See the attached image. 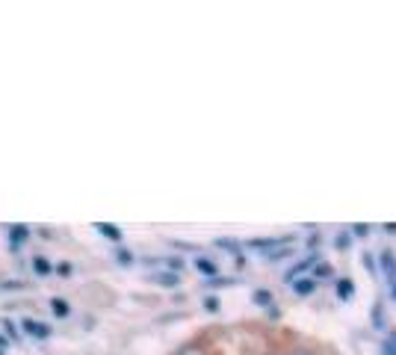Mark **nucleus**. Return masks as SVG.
<instances>
[{
    "instance_id": "obj_3",
    "label": "nucleus",
    "mask_w": 396,
    "mask_h": 355,
    "mask_svg": "<svg viewBox=\"0 0 396 355\" xmlns=\"http://www.w3.org/2000/svg\"><path fill=\"white\" fill-rule=\"evenodd\" d=\"M195 269L202 272L204 279H210V282L216 279V272H219V267H216V264H213L210 258H204V254H198V258H195Z\"/></svg>"
},
{
    "instance_id": "obj_11",
    "label": "nucleus",
    "mask_w": 396,
    "mask_h": 355,
    "mask_svg": "<svg viewBox=\"0 0 396 355\" xmlns=\"http://www.w3.org/2000/svg\"><path fill=\"white\" fill-rule=\"evenodd\" d=\"M254 305H261V308H269L272 305V293L269 290H254Z\"/></svg>"
},
{
    "instance_id": "obj_18",
    "label": "nucleus",
    "mask_w": 396,
    "mask_h": 355,
    "mask_svg": "<svg viewBox=\"0 0 396 355\" xmlns=\"http://www.w3.org/2000/svg\"><path fill=\"white\" fill-rule=\"evenodd\" d=\"M216 246H222L228 252H240V243H234V240H216Z\"/></svg>"
},
{
    "instance_id": "obj_1",
    "label": "nucleus",
    "mask_w": 396,
    "mask_h": 355,
    "mask_svg": "<svg viewBox=\"0 0 396 355\" xmlns=\"http://www.w3.org/2000/svg\"><path fill=\"white\" fill-rule=\"evenodd\" d=\"M21 329H24V334H30V338H36V341L51 338V329L45 323H38V320H21Z\"/></svg>"
},
{
    "instance_id": "obj_4",
    "label": "nucleus",
    "mask_w": 396,
    "mask_h": 355,
    "mask_svg": "<svg viewBox=\"0 0 396 355\" xmlns=\"http://www.w3.org/2000/svg\"><path fill=\"white\" fill-rule=\"evenodd\" d=\"M6 237H9L12 249H18V246H21L27 237H30V228H24V225H9V228H6Z\"/></svg>"
},
{
    "instance_id": "obj_19",
    "label": "nucleus",
    "mask_w": 396,
    "mask_h": 355,
    "mask_svg": "<svg viewBox=\"0 0 396 355\" xmlns=\"http://www.w3.org/2000/svg\"><path fill=\"white\" fill-rule=\"evenodd\" d=\"M56 275H63V279H68V275H71V264H56Z\"/></svg>"
},
{
    "instance_id": "obj_12",
    "label": "nucleus",
    "mask_w": 396,
    "mask_h": 355,
    "mask_svg": "<svg viewBox=\"0 0 396 355\" xmlns=\"http://www.w3.org/2000/svg\"><path fill=\"white\" fill-rule=\"evenodd\" d=\"M174 355H207V349L202 346V344H187V346H181Z\"/></svg>"
},
{
    "instance_id": "obj_16",
    "label": "nucleus",
    "mask_w": 396,
    "mask_h": 355,
    "mask_svg": "<svg viewBox=\"0 0 396 355\" xmlns=\"http://www.w3.org/2000/svg\"><path fill=\"white\" fill-rule=\"evenodd\" d=\"M385 355H396V331L385 341Z\"/></svg>"
},
{
    "instance_id": "obj_10",
    "label": "nucleus",
    "mask_w": 396,
    "mask_h": 355,
    "mask_svg": "<svg viewBox=\"0 0 396 355\" xmlns=\"http://www.w3.org/2000/svg\"><path fill=\"white\" fill-rule=\"evenodd\" d=\"M313 287H316V284H313L311 279H296V282H293V290L299 293V296H311V293H313Z\"/></svg>"
},
{
    "instance_id": "obj_23",
    "label": "nucleus",
    "mask_w": 396,
    "mask_h": 355,
    "mask_svg": "<svg viewBox=\"0 0 396 355\" xmlns=\"http://www.w3.org/2000/svg\"><path fill=\"white\" fill-rule=\"evenodd\" d=\"M9 344H12V341H9V338H6V334H0V349H6V346H9Z\"/></svg>"
},
{
    "instance_id": "obj_8",
    "label": "nucleus",
    "mask_w": 396,
    "mask_h": 355,
    "mask_svg": "<svg viewBox=\"0 0 396 355\" xmlns=\"http://www.w3.org/2000/svg\"><path fill=\"white\" fill-rule=\"evenodd\" d=\"M33 272H36V275H51V272H56V269L51 267V261H48V258H42V254H36V258H33Z\"/></svg>"
},
{
    "instance_id": "obj_7",
    "label": "nucleus",
    "mask_w": 396,
    "mask_h": 355,
    "mask_svg": "<svg viewBox=\"0 0 396 355\" xmlns=\"http://www.w3.org/2000/svg\"><path fill=\"white\" fill-rule=\"evenodd\" d=\"M51 311L56 314V317H59V320H66V317H68V314H71V308H68V302H66V299H59V296H53V299H51Z\"/></svg>"
},
{
    "instance_id": "obj_2",
    "label": "nucleus",
    "mask_w": 396,
    "mask_h": 355,
    "mask_svg": "<svg viewBox=\"0 0 396 355\" xmlns=\"http://www.w3.org/2000/svg\"><path fill=\"white\" fill-rule=\"evenodd\" d=\"M142 264L145 267H163L166 272H177V275L184 272V261L181 258H145Z\"/></svg>"
},
{
    "instance_id": "obj_13",
    "label": "nucleus",
    "mask_w": 396,
    "mask_h": 355,
    "mask_svg": "<svg viewBox=\"0 0 396 355\" xmlns=\"http://www.w3.org/2000/svg\"><path fill=\"white\" fill-rule=\"evenodd\" d=\"M115 258H118V264H122V267H130L133 264V254L127 249H115Z\"/></svg>"
},
{
    "instance_id": "obj_22",
    "label": "nucleus",
    "mask_w": 396,
    "mask_h": 355,
    "mask_svg": "<svg viewBox=\"0 0 396 355\" xmlns=\"http://www.w3.org/2000/svg\"><path fill=\"white\" fill-rule=\"evenodd\" d=\"M290 355H313V352H311V349H305V346H299V349H293Z\"/></svg>"
},
{
    "instance_id": "obj_21",
    "label": "nucleus",
    "mask_w": 396,
    "mask_h": 355,
    "mask_svg": "<svg viewBox=\"0 0 396 355\" xmlns=\"http://www.w3.org/2000/svg\"><path fill=\"white\" fill-rule=\"evenodd\" d=\"M204 308H207V311H216V308H219V302H216V299H213V296H210V299L204 302Z\"/></svg>"
},
{
    "instance_id": "obj_14",
    "label": "nucleus",
    "mask_w": 396,
    "mask_h": 355,
    "mask_svg": "<svg viewBox=\"0 0 396 355\" xmlns=\"http://www.w3.org/2000/svg\"><path fill=\"white\" fill-rule=\"evenodd\" d=\"M334 243H338V249H343V252H346V249H349V243H352V234L340 231V234H338V240H334Z\"/></svg>"
},
{
    "instance_id": "obj_6",
    "label": "nucleus",
    "mask_w": 396,
    "mask_h": 355,
    "mask_svg": "<svg viewBox=\"0 0 396 355\" xmlns=\"http://www.w3.org/2000/svg\"><path fill=\"white\" fill-rule=\"evenodd\" d=\"M95 231L101 234V237H107V240H113V243H118V240H122V231H118L115 225H110V222H101V225H95Z\"/></svg>"
},
{
    "instance_id": "obj_15",
    "label": "nucleus",
    "mask_w": 396,
    "mask_h": 355,
    "mask_svg": "<svg viewBox=\"0 0 396 355\" xmlns=\"http://www.w3.org/2000/svg\"><path fill=\"white\" fill-rule=\"evenodd\" d=\"M4 331H6V338H9V341H18V329H15L12 320H4Z\"/></svg>"
},
{
    "instance_id": "obj_17",
    "label": "nucleus",
    "mask_w": 396,
    "mask_h": 355,
    "mask_svg": "<svg viewBox=\"0 0 396 355\" xmlns=\"http://www.w3.org/2000/svg\"><path fill=\"white\" fill-rule=\"evenodd\" d=\"M382 264H385V272H390V279H393V254L390 252L382 254Z\"/></svg>"
},
{
    "instance_id": "obj_5",
    "label": "nucleus",
    "mask_w": 396,
    "mask_h": 355,
    "mask_svg": "<svg viewBox=\"0 0 396 355\" xmlns=\"http://www.w3.org/2000/svg\"><path fill=\"white\" fill-rule=\"evenodd\" d=\"M151 279L157 284H163V287H174L177 282H181V275H177V272H151Z\"/></svg>"
},
{
    "instance_id": "obj_20",
    "label": "nucleus",
    "mask_w": 396,
    "mask_h": 355,
    "mask_svg": "<svg viewBox=\"0 0 396 355\" xmlns=\"http://www.w3.org/2000/svg\"><path fill=\"white\" fill-rule=\"evenodd\" d=\"M328 272H331V267H328V264H320V267H316V269H313V275H316V279H325V275H328Z\"/></svg>"
},
{
    "instance_id": "obj_9",
    "label": "nucleus",
    "mask_w": 396,
    "mask_h": 355,
    "mask_svg": "<svg viewBox=\"0 0 396 355\" xmlns=\"http://www.w3.org/2000/svg\"><path fill=\"white\" fill-rule=\"evenodd\" d=\"M338 296H340V299H352V296H355V282L352 279H340L338 282Z\"/></svg>"
}]
</instances>
